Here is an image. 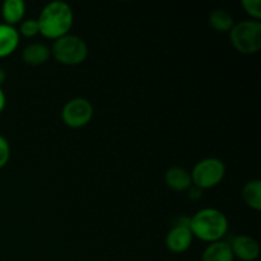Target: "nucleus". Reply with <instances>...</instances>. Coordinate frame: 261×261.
<instances>
[{"instance_id": "f03ea898", "label": "nucleus", "mask_w": 261, "mask_h": 261, "mask_svg": "<svg viewBox=\"0 0 261 261\" xmlns=\"http://www.w3.org/2000/svg\"><path fill=\"white\" fill-rule=\"evenodd\" d=\"M190 231L194 239L204 242L221 241L228 231V219L216 208H204L190 217Z\"/></svg>"}, {"instance_id": "9b49d317", "label": "nucleus", "mask_w": 261, "mask_h": 261, "mask_svg": "<svg viewBox=\"0 0 261 261\" xmlns=\"http://www.w3.org/2000/svg\"><path fill=\"white\" fill-rule=\"evenodd\" d=\"M19 33L13 25L0 23V58H7L17 50L19 45Z\"/></svg>"}, {"instance_id": "f3484780", "label": "nucleus", "mask_w": 261, "mask_h": 261, "mask_svg": "<svg viewBox=\"0 0 261 261\" xmlns=\"http://www.w3.org/2000/svg\"><path fill=\"white\" fill-rule=\"evenodd\" d=\"M242 7L245 12L254 20H259L261 18V2L260 0H242Z\"/></svg>"}, {"instance_id": "1a4fd4ad", "label": "nucleus", "mask_w": 261, "mask_h": 261, "mask_svg": "<svg viewBox=\"0 0 261 261\" xmlns=\"http://www.w3.org/2000/svg\"><path fill=\"white\" fill-rule=\"evenodd\" d=\"M165 182L173 191H186L193 185L190 172L180 166H173L166 171Z\"/></svg>"}, {"instance_id": "412c9836", "label": "nucleus", "mask_w": 261, "mask_h": 261, "mask_svg": "<svg viewBox=\"0 0 261 261\" xmlns=\"http://www.w3.org/2000/svg\"><path fill=\"white\" fill-rule=\"evenodd\" d=\"M5 79H7V73H5L4 69L0 68V87H2V84L4 83Z\"/></svg>"}, {"instance_id": "7ed1b4c3", "label": "nucleus", "mask_w": 261, "mask_h": 261, "mask_svg": "<svg viewBox=\"0 0 261 261\" xmlns=\"http://www.w3.org/2000/svg\"><path fill=\"white\" fill-rule=\"evenodd\" d=\"M232 46L245 55L259 53L261 48V23L260 20L245 19L234 23L229 31Z\"/></svg>"}, {"instance_id": "dca6fc26", "label": "nucleus", "mask_w": 261, "mask_h": 261, "mask_svg": "<svg viewBox=\"0 0 261 261\" xmlns=\"http://www.w3.org/2000/svg\"><path fill=\"white\" fill-rule=\"evenodd\" d=\"M19 36H24V37H35L40 33V28H38L37 19L35 18H28V19H23L19 23V31H18Z\"/></svg>"}, {"instance_id": "4468645a", "label": "nucleus", "mask_w": 261, "mask_h": 261, "mask_svg": "<svg viewBox=\"0 0 261 261\" xmlns=\"http://www.w3.org/2000/svg\"><path fill=\"white\" fill-rule=\"evenodd\" d=\"M209 24L217 32H229L234 24L233 15L228 10L218 8L209 14Z\"/></svg>"}, {"instance_id": "6ab92c4d", "label": "nucleus", "mask_w": 261, "mask_h": 261, "mask_svg": "<svg viewBox=\"0 0 261 261\" xmlns=\"http://www.w3.org/2000/svg\"><path fill=\"white\" fill-rule=\"evenodd\" d=\"M186 191H188V198L193 201H198L203 198V190L195 185H191Z\"/></svg>"}, {"instance_id": "0eeeda50", "label": "nucleus", "mask_w": 261, "mask_h": 261, "mask_svg": "<svg viewBox=\"0 0 261 261\" xmlns=\"http://www.w3.org/2000/svg\"><path fill=\"white\" fill-rule=\"evenodd\" d=\"M194 236L190 231V217L180 216L173 221L167 236L166 247L173 254H182L190 249Z\"/></svg>"}, {"instance_id": "423d86ee", "label": "nucleus", "mask_w": 261, "mask_h": 261, "mask_svg": "<svg viewBox=\"0 0 261 261\" xmlns=\"http://www.w3.org/2000/svg\"><path fill=\"white\" fill-rule=\"evenodd\" d=\"M93 106L88 99L83 97L71 98L64 105L61 110V120L66 126L79 129L91 122L93 117Z\"/></svg>"}, {"instance_id": "6e6552de", "label": "nucleus", "mask_w": 261, "mask_h": 261, "mask_svg": "<svg viewBox=\"0 0 261 261\" xmlns=\"http://www.w3.org/2000/svg\"><path fill=\"white\" fill-rule=\"evenodd\" d=\"M232 254L242 261H255L260 255V246L257 241L247 234L234 236L229 242Z\"/></svg>"}, {"instance_id": "f8f14e48", "label": "nucleus", "mask_w": 261, "mask_h": 261, "mask_svg": "<svg viewBox=\"0 0 261 261\" xmlns=\"http://www.w3.org/2000/svg\"><path fill=\"white\" fill-rule=\"evenodd\" d=\"M229 242L226 240L216 241L209 244L201 255V261H233Z\"/></svg>"}, {"instance_id": "aec40b11", "label": "nucleus", "mask_w": 261, "mask_h": 261, "mask_svg": "<svg viewBox=\"0 0 261 261\" xmlns=\"http://www.w3.org/2000/svg\"><path fill=\"white\" fill-rule=\"evenodd\" d=\"M5 103H7V99H5V94H4V92H3L2 87H0V112L4 110Z\"/></svg>"}, {"instance_id": "20e7f679", "label": "nucleus", "mask_w": 261, "mask_h": 261, "mask_svg": "<svg viewBox=\"0 0 261 261\" xmlns=\"http://www.w3.org/2000/svg\"><path fill=\"white\" fill-rule=\"evenodd\" d=\"M50 50L51 55L58 63L69 66L79 65L88 56V46L83 38L70 33L54 41Z\"/></svg>"}, {"instance_id": "2eb2a0df", "label": "nucleus", "mask_w": 261, "mask_h": 261, "mask_svg": "<svg viewBox=\"0 0 261 261\" xmlns=\"http://www.w3.org/2000/svg\"><path fill=\"white\" fill-rule=\"evenodd\" d=\"M241 195L247 206L259 212L261 209V181L251 180L245 184Z\"/></svg>"}, {"instance_id": "ddd939ff", "label": "nucleus", "mask_w": 261, "mask_h": 261, "mask_svg": "<svg viewBox=\"0 0 261 261\" xmlns=\"http://www.w3.org/2000/svg\"><path fill=\"white\" fill-rule=\"evenodd\" d=\"M25 14V4L23 0H5L2 5V17L5 24L14 27L20 23Z\"/></svg>"}, {"instance_id": "39448f33", "label": "nucleus", "mask_w": 261, "mask_h": 261, "mask_svg": "<svg viewBox=\"0 0 261 261\" xmlns=\"http://www.w3.org/2000/svg\"><path fill=\"white\" fill-rule=\"evenodd\" d=\"M193 185L198 186L201 190L212 189L219 185L226 176V166L223 161L216 157L204 158L194 166L190 172Z\"/></svg>"}, {"instance_id": "a211bd4d", "label": "nucleus", "mask_w": 261, "mask_h": 261, "mask_svg": "<svg viewBox=\"0 0 261 261\" xmlns=\"http://www.w3.org/2000/svg\"><path fill=\"white\" fill-rule=\"evenodd\" d=\"M10 158V145L4 137L0 135V170L7 166Z\"/></svg>"}, {"instance_id": "f257e3e1", "label": "nucleus", "mask_w": 261, "mask_h": 261, "mask_svg": "<svg viewBox=\"0 0 261 261\" xmlns=\"http://www.w3.org/2000/svg\"><path fill=\"white\" fill-rule=\"evenodd\" d=\"M73 22L74 14L71 7L61 0L46 4L37 18L41 35L54 41L68 35L73 27Z\"/></svg>"}, {"instance_id": "9d476101", "label": "nucleus", "mask_w": 261, "mask_h": 261, "mask_svg": "<svg viewBox=\"0 0 261 261\" xmlns=\"http://www.w3.org/2000/svg\"><path fill=\"white\" fill-rule=\"evenodd\" d=\"M22 61L31 66H40L50 59V47L41 42H32L25 46L22 51Z\"/></svg>"}]
</instances>
